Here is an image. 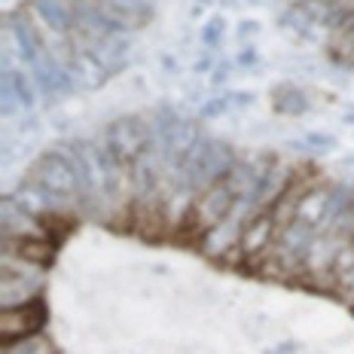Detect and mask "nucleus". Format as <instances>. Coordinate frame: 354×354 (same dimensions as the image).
Returning <instances> with one entry per match:
<instances>
[{
    "instance_id": "nucleus-1",
    "label": "nucleus",
    "mask_w": 354,
    "mask_h": 354,
    "mask_svg": "<svg viewBox=\"0 0 354 354\" xmlns=\"http://www.w3.org/2000/svg\"><path fill=\"white\" fill-rule=\"evenodd\" d=\"M28 177L40 183L46 193H53L55 198L68 202L73 211L83 208V193H80V177H77V168H73L71 156L55 147V150H46L34 159V165L28 168Z\"/></svg>"
},
{
    "instance_id": "nucleus-2",
    "label": "nucleus",
    "mask_w": 354,
    "mask_h": 354,
    "mask_svg": "<svg viewBox=\"0 0 354 354\" xmlns=\"http://www.w3.org/2000/svg\"><path fill=\"white\" fill-rule=\"evenodd\" d=\"M235 202H239V196L232 193L230 183H226V180L214 183V187H208L202 196L196 198L193 211H189V217H187V223H183L180 232H187L189 239L198 245L205 232H211L214 226H220L226 217H230L232 208H235Z\"/></svg>"
},
{
    "instance_id": "nucleus-3",
    "label": "nucleus",
    "mask_w": 354,
    "mask_h": 354,
    "mask_svg": "<svg viewBox=\"0 0 354 354\" xmlns=\"http://www.w3.org/2000/svg\"><path fill=\"white\" fill-rule=\"evenodd\" d=\"M101 141L110 147V153H116L122 162L131 165L147 147L156 141V135H153V125L147 116H120V120L104 125Z\"/></svg>"
},
{
    "instance_id": "nucleus-4",
    "label": "nucleus",
    "mask_w": 354,
    "mask_h": 354,
    "mask_svg": "<svg viewBox=\"0 0 354 354\" xmlns=\"http://www.w3.org/2000/svg\"><path fill=\"white\" fill-rule=\"evenodd\" d=\"M0 101H3V116H21L34 113L40 92H37L34 77L28 73L25 64H12L10 58H3V71H0Z\"/></svg>"
},
{
    "instance_id": "nucleus-5",
    "label": "nucleus",
    "mask_w": 354,
    "mask_h": 354,
    "mask_svg": "<svg viewBox=\"0 0 354 354\" xmlns=\"http://www.w3.org/2000/svg\"><path fill=\"white\" fill-rule=\"evenodd\" d=\"M49 318L46 302L31 299L25 306H12L0 312V342H19V339L43 333V324Z\"/></svg>"
},
{
    "instance_id": "nucleus-6",
    "label": "nucleus",
    "mask_w": 354,
    "mask_h": 354,
    "mask_svg": "<svg viewBox=\"0 0 354 354\" xmlns=\"http://www.w3.org/2000/svg\"><path fill=\"white\" fill-rule=\"evenodd\" d=\"M278 223L272 217V211H263L257 217L248 220L245 232H241V241H239V257L241 263L248 266H260L266 257H272V248L278 241Z\"/></svg>"
},
{
    "instance_id": "nucleus-7",
    "label": "nucleus",
    "mask_w": 354,
    "mask_h": 354,
    "mask_svg": "<svg viewBox=\"0 0 354 354\" xmlns=\"http://www.w3.org/2000/svg\"><path fill=\"white\" fill-rule=\"evenodd\" d=\"M330 211H333V183H318V187H312L306 196H302L299 208H297V220L306 226H312V230L324 232V226H327L330 220Z\"/></svg>"
},
{
    "instance_id": "nucleus-8",
    "label": "nucleus",
    "mask_w": 354,
    "mask_h": 354,
    "mask_svg": "<svg viewBox=\"0 0 354 354\" xmlns=\"http://www.w3.org/2000/svg\"><path fill=\"white\" fill-rule=\"evenodd\" d=\"M58 241L49 235H21V239H3V254H12L25 263H34L40 269H46L55 260Z\"/></svg>"
},
{
    "instance_id": "nucleus-9",
    "label": "nucleus",
    "mask_w": 354,
    "mask_h": 354,
    "mask_svg": "<svg viewBox=\"0 0 354 354\" xmlns=\"http://www.w3.org/2000/svg\"><path fill=\"white\" fill-rule=\"evenodd\" d=\"M272 107L284 116H306L312 110V95L297 83H281L272 88Z\"/></svg>"
},
{
    "instance_id": "nucleus-10",
    "label": "nucleus",
    "mask_w": 354,
    "mask_h": 354,
    "mask_svg": "<svg viewBox=\"0 0 354 354\" xmlns=\"http://www.w3.org/2000/svg\"><path fill=\"white\" fill-rule=\"evenodd\" d=\"M0 354H58L53 339L37 333L28 339H19V342H0Z\"/></svg>"
},
{
    "instance_id": "nucleus-11",
    "label": "nucleus",
    "mask_w": 354,
    "mask_h": 354,
    "mask_svg": "<svg viewBox=\"0 0 354 354\" xmlns=\"http://www.w3.org/2000/svg\"><path fill=\"white\" fill-rule=\"evenodd\" d=\"M198 43L202 49H211V53H220V46L226 43V19L223 16H211L198 31Z\"/></svg>"
},
{
    "instance_id": "nucleus-12",
    "label": "nucleus",
    "mask_w": 354,
    "mask_h": 354,
    "mask_svg": "<svg viewBox=\"0 0 354 354\" xmlns=\"http://www.w3.org/2000/svg\"><path fill=\"white\" fill-rule=\"evenodd\" d=\"M336 138L333 135H327V131H308L302 141L297 144H290L293 150H302V153H330V150H336Z\"/></svg>"
},
{
    "instance_id": "nucleus-13",
    "label": "nucleus",
    "mask_w": 354,
    "mask_h": 354,
    "mask_svg": "<svg viewBox=\"0 0 354 354\" xmlns=\"http://www.w3.org/2000/svg\"><path fill=\"white\" fill-rule=\"evenodd\" d=\"M232 110V98H230V92H223V95H211L205 104H198V120H205V122H211V120H220V116H226Z\"/></svg>"
},
{
    "instance_id": "nucleus-14",
    "label": "nucleus",
    "mask_w": 354,
    "mask_h": 354,
    "mask_svg": "<svg viewBox=\"0 0 354 354\" xmlns=\"http://www.w3.org/2000/svg\"><path fill=\"white\" fill-rule=\"evenodd\" d=\"M232 71H235V62H230V58H217L214 71L208 73V86H211V88H223L226 83H230Z\"/></svg>"
},
{
    "instance_id": "nucleus-15",
    "label": "nucleus",
    "mask_w": 354,
    "mask_h": 354,
    "mask_svg": "<svg viewBox=\"0 0 354 354\" xmlns=\"http://www.w3.org/2000/svg\"><path fill=\"white\" fill-rule=\"evenodd\" d=\"M232 62H235V68H241V71H254L257 64H260V49H257L254 43H241Z\"/></svg>"
},
{
    "instance_id": "nucleus-16",
    "label": "nucleus",
    "mask_w": 354,
    "mask_h": 354,
    "mask_svg": "<svg viewBox=\"0 0 354 354\" xmlns=\"http://www.w3.org/2000/svg\"><path fill=\"white\" fill-rule=\"evenodd\" d=\"M263 31V25L257 19H241L239 25H235V37H239V43H250V40H257Z\"/></svg>"
},
{
    "instance_id": "nucleus-17",
    "label": "nucleus",
    "mask_w": 354,
    "mask_h": 354,
    "mask_svg": "<svg viewBox=\"0 0 354 354\" xmlns=\"http://www.w3.org/2000/svg\"><path fill=\"white\" fill-rule=\"evenodd\" d=\"M159 71L168 73V77H177V73H180V62H177V55L162 53V55H159Z\"/></svg>"
},
{
    "instance_id": "nucleus-18",
    "label": "nucleus",
    "mask_w": 354,
    "mask_h": 354,
    "mask_svg": "<svg viewBox=\"0 0 354 354\" xmlns=\"http://www.w3.org/2000/svg\"><path fill=\"white\" fill-rule=\"evenodd\" d=\"M230 98H232V107H250L257 101V95L254 92H230Z\"/></svg>"
},
{
    "instance_id": "nucleus-19",
    "label": "nucleus",
    "mask_w": 354,
    "mask_h": 354,
    "mask_svg": "<svg viewBox=\"0 0 354 354\" xmlns=\"http://www.w3.org/2000/svg\"><path fill=\"white\" fill-rule=\"evenodd\" d=\"M342 165H345V168H354V156H345V159H342Z\"/></svg>"
},
{
    "instance_id": "nucleus-20",
    "label": "nucleus",
    "mask_w": 354,
    "mask_h": 354,
    "mask_svg": "<svg viewBox=\"0 0 354 354\" xmlns=\"http://www.w3.org/2000/svg\"><path fill=\"white\" fill-rule=\"evenodd\" d=\"M241 3H248V6H257V3H260V0H241Z\"/></svg>"
},
{
    "instance_id": "nucleus-21",
    "label": "nucleus",
    "mask_w": 354,
    "mask_h": 354,
    "mask_svg": "<svg viewBox=\"0 0 354 354\" xmlns=\"http://www.w3.org/2000/svg\"><path fill=\"white\" fill-rule=\"evenodd\" d=\"M345 122H354V110H351V113H348V116H345Z\"/></svg>"
}]
</instances>
